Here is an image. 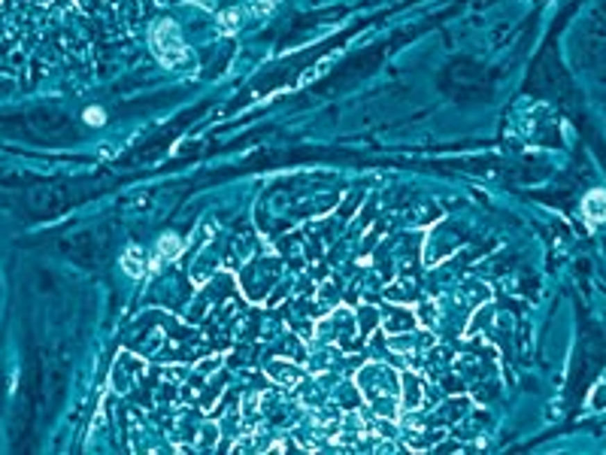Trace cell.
<instances>
[{
    "mask_svg": "<svg viewBox=\"0 0 606 455\" xmlns=\"http://www.w3.org/2000/svg\"><path fill=\"white\" fill-rule=\"evenodd\" d=\"M355 388L364 404L382 419H401V367L370 361L355 370Z\"/></svg>",
    "mask_w": 606,
    "mask_h": 455,
    "instance_id": "obj_1",
    "label": "cell"
},
{
    "mask_svg": "<svg viewBox=\"0 0 606 455\" xmlns=\"http://www.w3.org/2000/svg\"><path fill=\"white\" fill-rule=\"evenodd\" d=\"M188 243H182V240L176 234H164L161 240H158V261H173L179 258L182 252H185Z\"/></svg>",
    "mask_w": 606,
    "mask_h": 455,
    "instance_id": "obj_9",
    "label": "cell"
},
{
    "mask_svg": "<svg viewBox=\"0 0 606 455\" xmlns=\"http://www.w3.org/2000/svg\"><path fill=\"white\" fill-rule=\"evenodd\" d=\"M261 3H264V6H270V3H276V0H261Z\"/></svg>",
    "mask_w": 606,
    "mask_h": 455,
    "instance_id": "obj_13",
    "label": "cell"
},
{
    "mask_svg": "<svg viewBox=\"0 0 606 455\" xmlns=\"http://www.w3.org/2000/svg\"><path fill=\"white\" fill-rule=\"evenodd\" d=\"M464 243V228L455 219H434L430 222V231L425 237V249H421V261L425 267H437L443 258L458 249Z\"/></svg>",
    "mask_w": 606,
    "mask_h": 455,
    "instance_id": "obj_3",
    "label": "cell"
},
{
    "mask_svg": "<svg viewBox=\"0 0 606 455\" xmlns=\"http://www.w3.org/2000/svg\"><path fill=\"white\" fill-rule=\"evenodd\" d=\"M85 122L88 125H103V110H97V106L85 110Z\"/></svg>",
    "mask_w": 606,
    "mask_h": 455,
    "instance_id": "obj_11",
    "label": "cell"
},
{
    "mask_svg": "<svg viewBox=\"0 0 606 455\" xmlns=\"http://www.w3.org/2000/svg\"><path fill=\"white\" fill-rule=\"evenodd\" d=\"M282 276V261L276 258V252L267 249L261 258H252L246 264V270L237 276L239 292H243L252 304H267V297L273 292V286Z\"/></svg>",
    "mask_w": 606,
    "mask_h": 455,
    "instance_id": "obj_2",
    "label": "cell"
},
{
    "mask_svg": "<svg viewBox=\"0 0 606 455\" xmlns=\"http://www.w3.org/2000/svg\"><path fill=\"white\" fill-rule=\"evenodd\" d=\"M355 334H358V316H355L352 310L346 307H337L325 316L315 319V340L328 343V346H337V349H348L355 340Z\"/></svg>",
    "mask_w": 606,
    "mask_h": 455,
    "instance_id": "obj_4",
    "label": "cell"
},
{
    "mask_svg": "<svg viewBox=\"0 0 606 455\" xmlns=\"http://www.w3.org/2000/svg\"><path fill=\"white\" fill-rule=\"evenodd\" d=\"M121 267H124V273H128V276H134V279L146 276V270H149L146 252L140 249V246H128V249H124V255H121Z\"/></svg>",
    "mask_w": 606,
    "mask_h": 455,
    "instance_id": "obj_8",
    "label": "cell"
},
{
    "mask_svg": "<svg viewBox=\"0 0 606 455\" xmlns=\"http://www.w3.org/2000/svg\"><path fill=\"white\" fill-rule=\"evenodd\" d=\"M237 19H239L237 10H234V13H225V15L219 19V22H221V31H234V28H237Z\"/></svg>",
    "mask_w": 606,
    "mask_h": 455,
    "instance_id": "obj_12",
    "label": "cell"
},
{
    "mask_svg": "<svg viewBox=\"0 0 606 455\" xmlns=\"http://www.w3.org/2000/svg\"><path fill=\"white\" fill-rule=\"evenodd\" d=\"M143 370H146V361L140 358V355H134L131 349H121L115 355V364L110 367V388L119 395L131 392L137 379L143 377Z\"/></svg>",
    "mask_w": 606,
    "mask_h": 455,
    "instance_id": "obj_6",
    "label": "cell"
},
{
    "mask_svg": "<svg viewBox=\"0 0 606 455\" xmlns=\"http://www.w3.org/2000/svg\"><path fill=\"white\" fill-rule=\"evenodd\" d=\"M264 374H267L270 383H276L279 388H294L303 379V367L294 361H285V358H270L264 364Z\"/></svg>",
    "mask_w": 606,
    "mask_h": 455,
    "instance_id": "obj_7",
    "label": "cell"
},
{
    "mask_svg": "<svg viewBox=\"0 0 606 455\" xmlns=\"http://www.w3.org/2000/svg\"><path fill=\"white\" fill-rule=\"evenodd\" d=\"M149 46H152L155 58L164 64V67H182V64L188 61V46L182 43L179 31L173 22H161L152 28V34H149Z\"/></svg>",
    "mask_w": 606,
    "mask_h": 455,
    "instance_id": "obj_5",
    "label": "cell"
},
{
    "mask_svg": "<svg viewBox=\"0 0 606 455\" xmlns=\"http://www.w3.org/2000/svg\"><path fill=\"white\" fill-rule=\"evenodd\" d=\"M582 210L591 222H606V192H591L582 201Z\"/></svg>",
    "mask_w": 606,
    "mask_h": 455,
    "instance_id": "obj_10",
    "label": "cell"
}]
</instances>
